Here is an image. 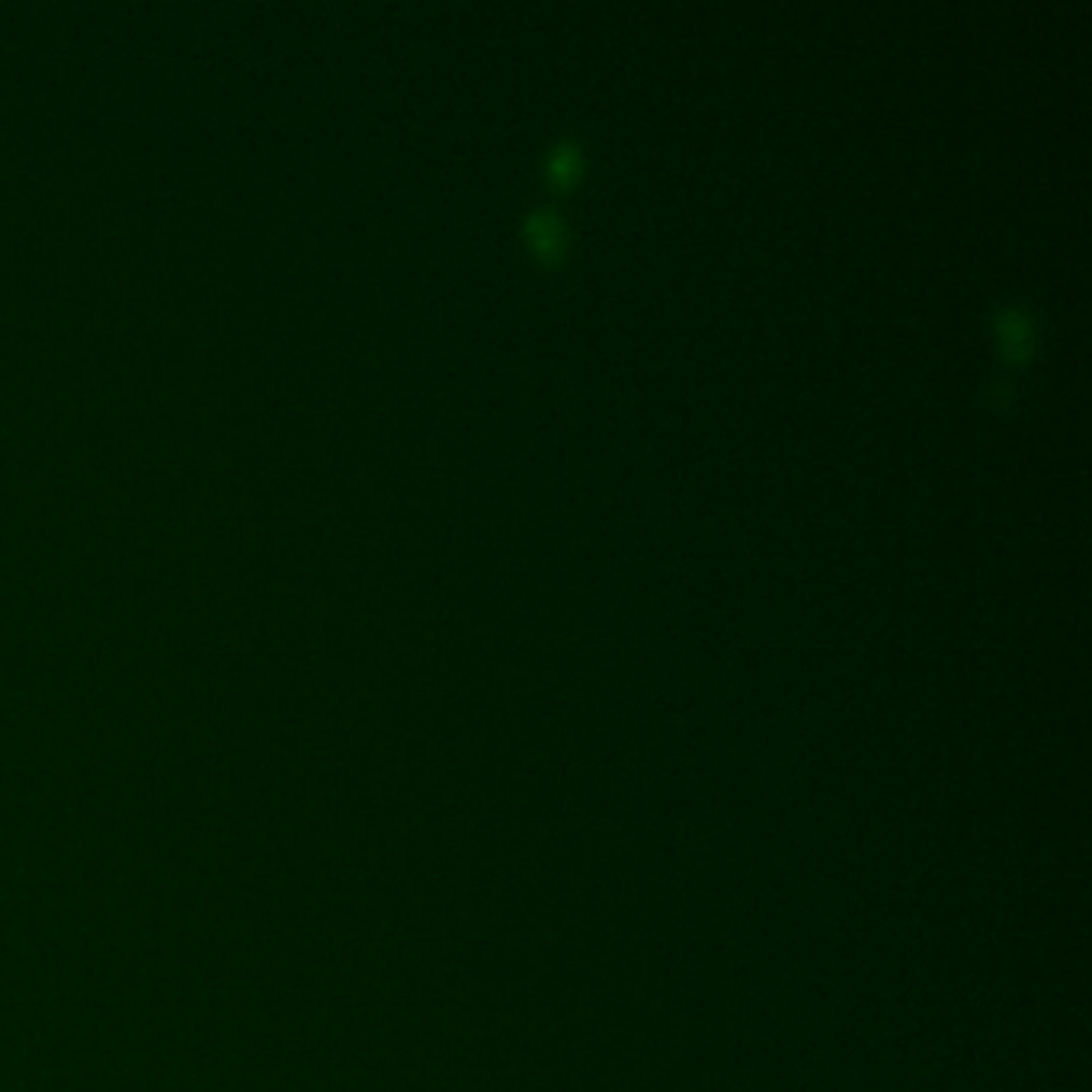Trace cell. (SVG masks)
<instances>
[{
	"label": "cell",
	"instance_id": "cell-1",
	"mask_svg": "<svg viewBox=\"0 0 1092 1092\" xmlns=\"http://www.w3.org/2000/svg\"><path fill=\"white\" fill-rule=\"evenodd\" d=\"M996 327H999V337H1003V343H1006L1009 353H1022V350L1029 346L1032 330H1029V321H1025L1022 311H1016V308L1003 311V314L996 317Z\"/></svg>",
	"mask_w": 1092,
	"mask_h": 1092
},
{
	"label": "cell",
	"instance_id": "cell-2",
	"mask_svg": "<svg viewBox=\"0 0 1092 1092\" xmlns=\"http://www.w3.org/2000/svg\"><path fill=\"white\" fill-rule=\"evenodd\" d=\"M529 238L536 241V247L542 251V254H557V247H561V222L551 215V212H536L533 218H529Z\"/></svg>",
	"mask_w": 1092,
	"mask_h": 1092
},
{
	"label": "cell",
	"instance_id": "cell-3",
	"mask_svg": "<svg viewBox=\"0 0 1092 1092\" xmlns=\"http://www.w3.org/2000/svg\"><path fill=\"white\" fill-rule=\"evenodd\" d=\"M573 167H577V151H573L570 144H557V147L551 151V173L561 176V180H567V176L573 173Z\"/></svg>",
	"mask_w": 1092,
	"mask_h": 1092
}]
</instances>
